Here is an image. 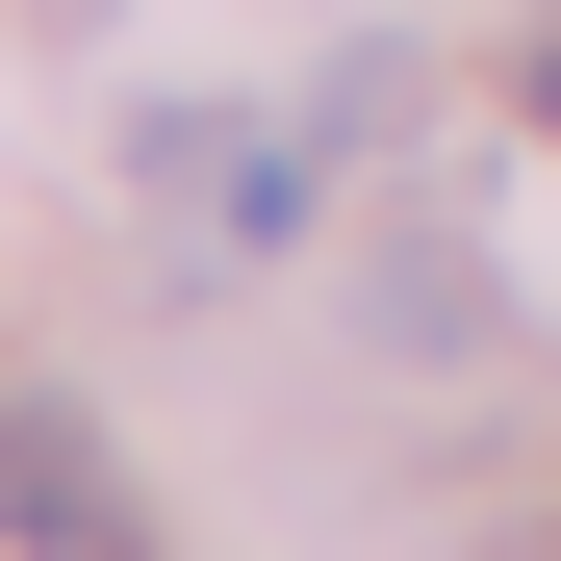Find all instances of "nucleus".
<instances>
[{
  "instance_id": "obj_1",
  "label": "nucleus",
  "mask_w": 561,
  "mask_h": 561,
  "mask_svg": "<svg viewBox=\"0 0 561 561\" xmlns=\"http://www.w3.org/2000/svg\"><path fill=\"white\" fill-rule=\"evenodd\" d=\"M128 205H153V255H280V230H307V128H230V103H179V128L128 153Z\"/></svg>"
},
{
  "instance_id": "obj_2",
  "label": "nucleus",
  "mask_w": 561,
  "mask_h": 561,
  "mask_svg": "<svg viewBox=\"0 0 561 561\" xmlns=\"http://www.w3.org/2000/svg\"><path fill=\"white\" fill-rule=\"evenodd\" d=\"M0 561H153V511H128V459L77 434L51 383H0Z\"/></svg>"
},
{
  "instance_id": "obj_3",
  "label": "nucleus",
  "mask_w": 561,
  "mask_h": 561,
  "mask_svg": "<svg viewBox=\"0 0 561 561\" xmlns=\"http://www.w3.org/2000/svg\"><path fill=\"white\" fill-rule=\"evenodd\" d=\"M536 128H561V26H536Z\"/></svg>"
}]
</instances>
